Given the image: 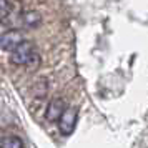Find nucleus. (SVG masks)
<instances>
[{
    "label": "nucleus",
    "mask_w": 148,
    "mask_h": 148,
    "mask_svg": "<svg viewBox=\"0 0 148 148\" xmlns=\"http://www.w3.org/2000/svg\"><path fill=\"white\" fill-rule=\"evenodd\" d=\"M37 52L35 50V43L32 40H25L22 42L20 45H17V47L10 52V63H14V65H27L30 58L34 57V53Z\"/></svg>",
    "instance_id": "nucleus-1"
},
{
    "label": "nucleus",
    "mask_w": 148,
    "mask_h": 148,
    "mask_svg": "<svg viewBox=\"0 0 148 148\" xmlns=\"http://www.w3.org/2000/svg\"><path fill=\"white\" fill-rule=\"evenodd\" d=\"M77 121H78V108L75 107H67L65 112L62 113V116L58 118V130L63 136L73 133L75 127H77Z\"/></svg>",
    "instance_id": "nucleus-2"
},
{
    "label": "nucleus",
    "mask_w": 148,
    "mask_h": 148,
    "mask_svg": "<svg viewBox=\"0 0 148 148\" xmlns=\"http://www.w3.org/2000/svg\"><path fill=\"white\" fill-rule=\"evenodd\" d=\"M25 40V34L18 28H10L5 34L0 35V48L5 52H12L17 45H20Z\"/></svg>",
    "instance_id": "nucleus-3"
},
{
    "label": "nucleus",
    "mask_w": 148,
    "mask_h": 148,
    "mask_svg": "<svg viewBox=\"0 0 148 148\" xmlns=\"http://www.w3.org/2000/svg\"><path fill=\"white\" fill-rule=\"evenodd\" d=\"M67 108V103L63 98H53V100L48 103L47 110H45V118L47 121H52V123H57L58 118L62 116V113L65 112Z\"/></svg>",
    "instance_id": "nucleus-4"
},
{
    "label": "nucleus",
    "mask_w": 148,
    "mask_h": 148,
    "mask_svg": "<svg viewBox=\"0 0 148 148\" xmlns=\"http://www.w3.org/2000/svg\"><path fill=\"white\" fill-rule=\"evenodd\" d=\"M20 23L25 28H37L42 23V14L37 10H27L20 15Z\"/></svg>",
    "instance_id": "nucleus-5"
},
{
    "label": "nucleus",
    "mask_w": 148,
    "mask_h": 148,
    "mask_svg": "<svg viewBox=\"0 0 148 148\" xmlns=\"http://www.w3.org/2000/svg\"><path fill=\"white\" fill-rule=\"evenodd\" d=\"M0 148H25V145H23L20 136L10 135V136H2L0 138Z\"/></svg>",
    "instance_id": "nucleus-6"
},
{
    "label": "nucleus",
    "mask_w": 148,
    "mask_h": 148,
    "mask_svg": "<svg viewBox=\"0 0 148 148\" xmlns=\"http://www.w3.org/2000/svg\"><path fill=\"white\" fill-rule=\"evenodd\" d=\"M0 10H2V12L12 10V2H10V0H0Z\"/></svg>",
    "instance_id": "nucleus-7"
},
{
    "label": "nucleus",
    "mask_w": 148,
    "mask_h": 148,
    "mask_svg": "<svg viewBox=\"0 0 148 148\" xmlns=\"http://www.w3.org/2000/svg\"><path fill=\"white\" fill-rule=\"evenodd\" d=\"M0 138H2V132H0Z\"/></svg>",
    "instance_id": "nucleus-8"
}]
</instances>
